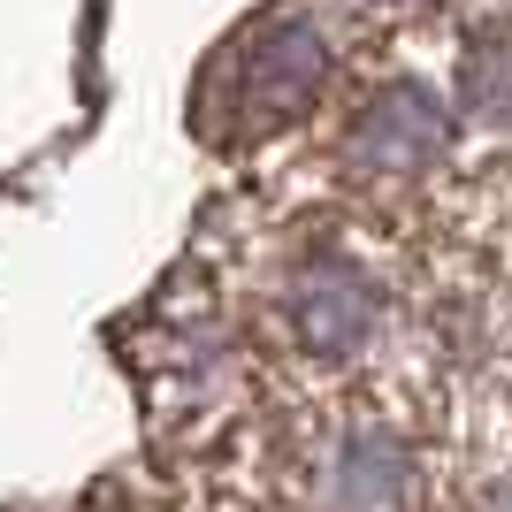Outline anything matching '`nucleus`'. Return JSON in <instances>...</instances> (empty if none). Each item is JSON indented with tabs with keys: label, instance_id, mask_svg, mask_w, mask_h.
Instances as JSON below:
<instances>
[{
	"label": "nucleus",
	"instance_id": "nucleus-1",
	"mask_svg": "<svg viewBox=\"0 0 512 512\" xmlns=\"http://www.w3.org/2000/svg\"><path fill=\"white\" fill-rule=\"evenodd\" d=\"M321 77H329V54H321L314 31H306V23H268V31H253V39L237 46V62L222 69V107H230L245 130H276L321 92Z\"/></svg>",
	"mask_w": 512,
	"mask_h": 512
},
{
	"label": "nucleus",
	"instance_id": "nucleus-5",
	"mask_svg": "<svg viewBox=\"0 0 512 512\" xmlns=\"http://www.w3.org/2000/svg\"><path fill=\"white\" fill-rule=\"evenodd\" d=\"M490 512H512V482H497V497H490Z\"/></svg>",
	"mask_w": 512,
	"mask_h": 512
},
{
	"label": "nucleus",
	"instance_id": "nucleus-2",
	"mask_svg": "<svg viewBox=\"0 0 512 512\" xmlns=\"http://www.w3.org/2000/svg\"><path fill=\"white\" fill-rule=\"evenodd\" d=\"M283 329L314 360H352L383 329V291L367 283V268H352L337 253H314V268H299L291 299H283Z\"/></svg>",
	"mask_w": 512,
	"mask_h": 512
},
{
	"label": "nucleus",
	"instance_id": "nucleus-4",
	"mask_svg": "<svg viewBox=\"0 0 512 512\" xmlns=\"http://www.w3.org/2000/svg\"><path fill=\"white\" fill-rule=\"evenodd\" d=\"M467 69H474V107L512 123V39H482L467 54Z\"/></svg>",
	"mask_w": 512,
	"mask_h": 512
},
{
	"label": "nucleus",
	"instance_id": "nucleus-3",
	"mask_svg": "<svg viewBox=\"0 0 512 512\" xmlns=\"http://www.w3.org/2000/svg\"><path fill=\"white\" fill-rule=\"evenodd\" d=\"M428 153H444V115H436V100L421 85H390L383 100L360 107L352 161H367V169H383V176H406V169H421Z\"/></svg>",
	"mask_w": 512,
	"mask_h": 512
}]
</instances>
